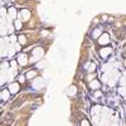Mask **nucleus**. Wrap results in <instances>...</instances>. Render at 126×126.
Listing matches in <instances>:
<instances>
[{
	"label": "nucleus",
	"mask_w": 126,
	"mask_h": 126,
	"mask_svg": "<svg viewBox=\"0 0 126 126\" xmlns=\"http://www.w3.org/2000/svg\"><path fill=\"white\" fill-rule=\"evenodd\" d=\"M18 42H19V44H25L27 43V38H25V35H19L18 37Z\"/></svg>",
	"instance_id": "4468645a"
},
{
	"label": "nucleus",
	"mask_w": 126,
	"mask_h": 126,
	"mask_svg": "<svg viewBox=\"0 0 126 126\" xmlns=\"http://www.w3.org/2000/svg\"><path fill=\"white\" fill-rule=\"evenodd\" d=\"M48 34V32L47 30H44V32H42V35H47Z\"/></svg>",
	"instance_id": "c85d7f7f"
},
{
	"label": "nucleus",
	"mask_w": 126,
	"mask_h": 126,
	"mask_svg": "<svg viewBox=\"0 0 126 126\" xmlns=\"http://www.w3.org/2000/svg\"><path fill=\"white\" fill-rule=\"evenodd\" d=\"M120 85L121 86H126V76H122L120 78Z\"/></svg>",
	"instance_id": "aec40b11"
},
{
	"label": "nucleus",
	"mask_w": 126,
	"mask_h": 126,
	"mask_svg": "<svg viewBox=\"0 0 126 126\" xmlns=\"http://www.w3.org/2000/svg\"><path fill=\"white\" fill-rule=\"evenodd\" d=\"M100 82L97 81V79H92V81H90V87L92 88V90H98L100 88Z\"/></svg>",
	"instance_id": "1a4fd4ad"
},
{
	"label": "nucleus",
	"mask_w": 126,
	"mask_h": 126,
	"mask_svg": "<svg viewBox=\"0 0 126 126\" xmlns=\"http://www.w3.org/2000/svg\"><path fill=\"white\" fill-rule=\"evenodd\" d=\"M44 66H46V62H38L37 63V68H39V69H42Z\"/></svg>",
	"instance_id": "412c9836"
},
{
	"label": "nucleus",
	"mask_w": 126,
	"mask_h": 126,
	"mask_svg": "<svg viewBox=\"0 0 126 126\" xmlns=\"http://www.w3.org/2000/svg\"><path fill=\"white\" fill-rule=\"evenodd\" d=\"M98 43L101 46H106L110 43V35L107 33H101V35L98 37Z\"/></svg>",
	"instance_id": "f03ea898"
},
{
	"label": "nucleus",
	"mask_w": 126,
	"mask_h": 126,
	"mask_svg": "<svg viewBox=\"0 0 126 126\" xmlns=\"http://www.w3.org/2000/svg\"><path fill=\"white\" fill-rule=\"evenodd\" d=\"M16 64H18V61H10V67H12V69H16Z\"/></svg>",
	"instance_id": "a211bd4d"
},
{
	"label": "nucleus",
	"mask_w": 126,
	"mask_h": 126,
	"mask_svg": "<svg viewBox=\"0 0 126 126\" xmlns=\"http://www.w3.org/2000/svg\"><path fill=\"white\" fill-rule=\"evenodd\" d=\"M100 35H101V30L100 29H96L93 32V38H98Z\"/></svg>",
	"instance_id": "6ab92c4d"
},
{
	"label": "nucleus",
	"mask_w": 126,
	"mask_h": 126,
	"mask_svg": "<svg viewBox=\"0 0 126 126\" xmlns=\"http://www.w3.org/2000/svg\"><path fill=\"white\" fill-rule=\"evenodd\" d=\"M5 15H6V10L4 8H1L0 9V16H5Z\"/></svg>",
	"instance_id": "4be33fe9"
},
{
	"label": "nucleus",
	"mask_w": 126,
	"mask_h": 126,
	"mask_svg": "<svg viewBox=\"0 0 126 126\" xmlns=\"http://www.w3.org/2000/svg\"><path fill=\"white\" fill-rule=\"evenodd\" d=\"M94 68H96V64H94V63H90V64H86V69H87L88 72H93Z\"/></svg>",
	"instance_id": "2eb2a0df"
},
{
	"label": "nucleus",
	"mask_w": 126,
	"mask_h": 126,
	"mask_svg": "<svg viewBox=\"0 0 126 126\" xmlns=\"http://www.w3.org/2000/svg\"><path fill=\"white\" fill-rule=\"evenodd\" d=\"M81 125H82V126H83V125H85V126H88L90 122H88L87 120H82V121H81Z\"/></svg>",
	"instance_id": "5701e85b"
},
{
	"label": "nucleus",
	"mask_w": 126,
	"mask_h": 126,
	"mask_svg": "<svg viewBox=\"0 0 126 126\" xmlns=\"http://www.w3.org/2000/svg\"><path fill=\"white\" fill-rule=\"evenodd\" d=\"M18 63L20 66H25L27 63L29 62V59H28V57H27V54H24V53H20L19 56H18Z\"/></svg>",
	"instance_id": "20e7f679"
},
{
	"label": "nucleus",
	"mask_w": 126,
	"mask_h": 126,
	"mask_svg": "<svg viewBox=\"0 0 126 126\" xmlns=\"http://www.w3.org/2000/svg\"><path fill=\"white\" fill-rule=\"evenodd\" d=\"M119 93L121 94V96H126V86H121L120 88H119Z\"/></svg>",
	"instance_id": "dca6fc26"
},
{
	"label": "nucleus",
	"mask_w": 126,
	"mask_h": 126,
	"mask_svg": "<svg viewBox=\"0 0 126 126\" xmlns=\"http://www.w3.org/2000/svg\"><path fill=\"white\" fill-rule=\"evenodd\" d=\"M9 94H10V91H9V90L3 91V92H1V98H3L4 101H6V100L9 98Z\"/></svg>",
	"instance_id": "9b49d317"
},
{
	"label": "nucleus",
	"mask_w": 126,
	"mask_h": 126,
	"mask_svg": "<svg viewBox=\"0 0 126 126\" xmlns=\"http://www.w3.org/2000/svg\"><path fill=\"white\" fill-rule=\"evenodd\" d=\"M112 52V49L110 48V47H105V48H101V50H100V56L102 57V58H106L110 53Z\"/></svg>",
	"instance_id": "423d86ee"
},
{
	"label": "nucleus",
	"mask_w": 126,
	"mask_h": 126,
	"mask_svg": "<svg viewBox=\"0 0 126 126\" xmlns=\"http://www.w3.org/2000/svg\"><path fill=\"white\" fill-rule=\"evenodd\" d=\"M9 91H10V93H16L19 91V85L16 82H12L9 85Z\"/></svg>",
	"instance_id": "6e6552de"
},
{
	"label": "nucleus",
	"mask_w": 126,
	"mask_h": 126,
	"mask_svg": "<svg viewBox=\"0 0 126 126\" xmlns=\"http://www.w3.org/2000/svg\"><path fill=\"white\" fill-rule=\"evenodd\" d=\"M9 22H12V20H14L15 18H16V15H18V13H16V10H15V8H10L9 9Z\"/></svg>",
	"instance_id": "0eeeda50"
},
{
	"label": "nucleus",
	"mask_w": 126,
	"mask_h": 126,
	"mask_svg": "<svg viewBox=\"0 0 126 126\" xmlns=\"http://www.w3.org/2000/svg\"><path fill=\"white\" fill-rule=\"evenodd\" d=\"M1 71H4V72L9 71V63H6V62L3 63V64H1Z\"/></svg>",
	"instance_id": "f3484780"
},
{
	"label": "nucleus",
	"mask_w": 126,
	"mask_h": 126,
	"mask_svg": "<svg viewBox=\"0 0 126 126\" xmlns=\"http://www.w3.org/2000/svg\"><path fill=\"white\" fill-rule=\"evenodd\" d=\"M43 83H44L43 78H42V77H37V78H34V81H33V87L37 88V90H39V88L43 87Z\"/></svg>",
	"instance_id": "39448f33"
},
{
	"label": "nucleus",
	"mask_w": 126,
	"mask_h": 126,
	"mask_svg": "<svg viewBox=\"0 0 126 126\" xmlns=\"http://www.w3.org/2000/svg\"><path fill=\"white\" fill-rule=\"evenodd\" d=\"M5 81H3V79H0V86H3V83H4Z\"/></svg>",
	"instance_id": "c756f323"
},
{
	"label": "nucleus",
	"mask_w": 126,
	"mask_h": 126,
	"mask_svg": "<svg viewBox=\"0 0 126 126\" xmlns=\"http://www.w3.org/2000/svg\"><path fill=\"white\" fill-rule=\"evenodd\" d=\"M20 18V20H22V22H27V20H29L30 19V12L29 10H27V9H23L22 12H20V15H19Z\"/></svg>",
	"instance_id": "7ed1b4c3"
},
{
	"label": "nucleus",
	"mask_w": 126,
	"mask_h": 126,
	"mask_svg": "<svg viewBox=\"0 0 126 126\" xmlns=\"http://www.w3.org/2000/svg\"><path fill=\"white\" fill-rule=\"evenodd\" d=\"M14 27H15V29H22V27H23V24H22V20L20 19H16L15 22H14Z\"/></svg>",
	"instance_id": "ddd939ff"
},
{
	"label": "nucleus",
	"mask_w": 126,
	"mask_h": 126,
	"mask_svg": "<svg viewBox=\"0 0 126 126\" xmlns=\"http://www.w3.org/2000/svg\"><path fill=\"white\" fill-rule=\"evenodd\" d=\"M20 46H22V44H16L15 46V50H20Z\"/></svg>",
	"instance_id": "bb28decb"
},
{
	"label": "nucleus",
	"mask_w": 126,
	"mask_h": 126,
	"mask_svg": "<svg viewBox=\"0 0 126 126\" xmlns=\"http://www.w3.org/2000/svg\"><path fill=\"white\" fill-rule=\"evenodd\" d=\"M25 78H27V77H25L24 75H22V76H19V82H24V81H25Z\"/></svg>",
	"instance_id": "b1692460"
},
{
	"label": "nucleus",
	"mask_w": 126,
	"mask_h": 126,
	"mask_svg": "<svg viewBox=\"0 0 126 126\" xmlns=\"http://www.w3.org/2000/svg\"><path fill=\"white\" fill-rule=\"evenodd\" d=\"M43 54H44V50H43V48H34L33 49V53H32V58H30V62L32 63H37L39 59H42L43 58Z\"/></svg>",
	"instance_id": "f257e3e1"
},
{
	"label": "nucleus",
	"mask_w": 126,
	"mask_h": 126,
	"mask_svg": "<svg viewBox=\"0 0 126 126\" xmlns=\"http://www.w3.org/2000/svg\"><path fill=\"white\" fill-rule=\"evenodd\" d=\"M125 66H126V61H125Z\"/></svg>",
	"instance_id": "2f4dec72"
},
{
	"label": "nucleus",
	"mask_w": 126,
	"mask_h": 126,
	"mask_svg": "<svg viewBox=\"0 0 126 126\" xmlns=\"http://www.w3.org/2000/svg\"><path fill=\"white\" fill-rule=\"evenodd\" d=\"M0 100H1V92H0Z\"/></svg>",
	"instance_id": "7c9ffc66"
},
{
	"label": "nucleus",
	"mask_w": 126,
	"mask_h": 126,
	"mask_svg": "<svg viewBox=\"0 0 126 126\" xmlns=\"http://www.w3.org/2000/svg\"><path fill=\"white\" fill-rule=\"evenodd\" d=\"M101 94H102V93H101L100 91H97L96 93H94V97H100V96H101Z\"/></svg>",
	"instance_id": "393cba45"
},
{
	"label": "nucleus",
	"mask_w": 126,
	"mask_h": 126,
	"mask_svg": "<svg viewBox=\"0 0 126 126\" xmlns=\"http://www.w3.org/2000/svg\"><path fill=\"white\" fill-rule=\"evenodd\" d=\"M35 76H37L35 71H29V72L27 73V75H25V77H27V78H29V79H33Z\"/></svg>",
	"instance_id": "f8f14e48"
},
{
	"label": "nucleus",
	"mask_w": 126,
	"mask_h": 126,
	"mask_svg": "<svg viewBox=\"0 0 126 126\" xmlns=\"http://www.w3.org/2000/svg\"><path fill=\"white\" fill-rule=\"evenodd\" d=\"M76 93H77L76 86H71V87L68 88V91H67V94H68V96H75Z\"/></svg>",
	"instance_id": "9d476101"
},
{
	"label": "nucleus",
	"mask_w": 126,
	"mask_h": 126,
	"mask_svg": "<svg viewBox=\"0 0 126 126\" xmlns=\"http://www.w3.org/2000/svg\"><path fill=\"white\" fill-rule=\"evenodd\" d=\"M15 38H16L15 35H12V37H10V40H12V42H15V40H16Z\"/></svg>",
	"instance_id": "a878e982"
},
{
	"label": "nucleus",
	"mask_w": 126,
	"mask_h": 126,
	"mask_svg": "<svg viewBox=\"0 0 126 126\" xmlns=\"http://www.w3.org/2000/svg\"><path fill=\"white\" fill-rule=\"evenodd\" d=\"M93 78H94V76H92V75H90V76H88V79H90V81H92Z\"/></svg>",
	"instance_id": "cd10ccee"
}]
</instances>
